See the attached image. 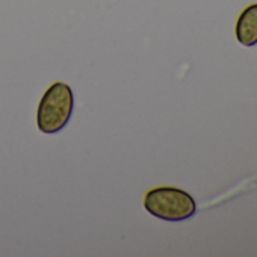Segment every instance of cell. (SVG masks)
Listing matches in <instances>:
<instances>
[{
  "instance_id": "cell-1",
  "label": "cell",
  "mask_w": 257,
  "mask_h": 257,
  "mask_svg": "<svg viewBox=\"0 0 257 257\" xmlns=\"http://www.w3.org/2000/svg\"><path fill=\"white\" fill-rule=\"evenodd\" d=\"M74 107L71 88L64 82H55L44 92L38 110L37 124L43 134H56L67 125Z\"/></svg>"
},
{
  "instance_id": "cell-2",
  "label": "cell",
  "mask_w": 257,
  "mask_h": 257,
  "mask_svg": "<svg viewBox=\"0 0 257 257\" xmlns=\"http://www.w3.org/2000/svg\"><path fill=\"white\" fill-rule=\"evenodd\" d=\"M144 207L149 213L164 221H185L197 212L192 195L173 186L150 189L144 197Z\"/></svg>"
},
{
  "instance_id": "cell-3",
  "label": "cell",
  "mask_w": 257,
  "mask_h": 257,
  "mask_svg": "<svg viewBox=\"0 0 257 257\" xmlns=\"http://www.w3.org/2000/svg\"><path fill=\"white\" fill-rule=\"evenodd\" d=\"M236 38L245 47L257 44V4L246 7L240 13L236 22Z\"/></svg>"
}]
</instances>
